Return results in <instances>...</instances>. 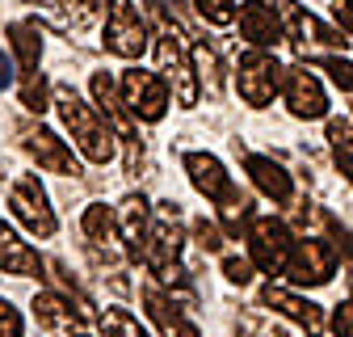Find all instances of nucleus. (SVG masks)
Listing matches in <instances>:
<instances>
[{
	"label": "nucleus",
	"instance_id": "f257e3e1",
	"mask_svg": "<svg viewBox=\"0 0 353 337\" xmlns=\"http://www.w3.org/2000/svg\"><path fill=\"white\" fill-rule=\"evenodd\" d=\"M55 110L68 126V135L76 139V148L93 160V164H110L118 156V144H114V126L101 118L97 106H88L76 89L68 84H55Z\"/></svg>",
	"mask_w": 353,
	"mask_h": 337
},
{
	"label": "nucleus",
	"instance_id": "9b49d317",
	"mask_svg": "<svg viewBox=\"0 0 353 337\" xmlns=\"http://www.w3.org/2000/svg\"><path fill=\"white\" fill-rule=\"evenodd\" d=\"M286 106L294 118H324L328 114V93L316 80V72L307 68H286V89H282Z\"/></svg>",
	"mask_w": 353,
	"mask_h": 337
},
{
	"label": "nucleus",
	"instance_id": "412c9836",
	"mask_svg": "<svg viewBox=\"0 0 353 337\" xmlns=\"http://www.w3.org/2000/svg\"><path fill=\"white\" fill-rule=\"evenodd\" d=\"M5 34H9L13 55H17V72H21V80H26V76H38V59H42V38H38V26H34V21H13Z\"/></svg>",
	"mask_w": 353,
	"mask_h": 337
},
{
	"label": "nucleus",
	"instance_id": "c9c22d12",
	"mask_svg": "<svg viewBox=\"0 0 353 337\" xmlns=\"http://www.w3.org/2000/svg\"><path fill=\"white\" fill-rule=\"evenodd\" d=\"M332 17H336L341 30L353 38V0H332Z\"/></svg>",
	"mask_w": 353,
	"mask_h": 337
},
{
	"label": "nucleus",
	"instance_id": "a211bd4d",
	"mask_svg": "<svg viewBox=\"0 0 353 337\" xmlns=\"http://www.w3.org/2000/svg\"><path fill=\"white\" fill-rule=\"evenodd\" d=\"M244 168H248V177H252V186L265 194V198H274V202H290V194H294V182H290V173L274 160V156H244Z\"/></svg>",
	"mask_w": 353,
	"mask_h": 337
},
{
	"label": "nucleus",
	"instance_id": "a878e982",
	"mask_svg": "<svg viewBox=\"0 0 353 337\" xmlns=\"http://www.w3.org/2000/svg\"><path fill=\"white\" fill-rule=\"evenodd\" d=\"M328 144L336 152V164L353 160V122L349 118H328Z\"/></svg>",
	"mask_w": 353,
	"mask_h": 337
},
{
	"label": "nucleus",
	"instance_id": "f3484780",
	"mask_svg": "<svg viewBox=\"0 0 353 337\" xmlns=\"http://www.w3.org/2000/svg\"><path fill=\"white\" fill-rule=\"evenodd\" d=\"M34 320L47 329V333H59V337H72L80 320H88L80 308H72L68 295H55V291H38L34 295Z\"/></svg>",
	"mask_w": 353,
	"mask_h": 337
},
{
	"label": "nucleus",
	"instance_id": "cd10ccee",
	"mask_svg": "<svg viewBox=\"0 0 353 337\" xmlns=\"http://www.w3.org/2000/svg\"><path fill=\"white\" fill-rule=\"evenodd\" d=\"M320 72L332 76V84L341 93H353V64L345 55H320Z\"/></svg>",
	"mask_w": 353,
	"mask_h": 337
},
{
	"label": "nucleus",
	"instance_id": "c85d7f7f",
	"mask_svg": "<svg viewBox=\"0 0 353 337\" xmlns=\"http://www.w3.org/2000/svg\"><path fill=\"white\" fill-rule=\"evenodd\" d=\"M194 5L210 26H232L236 21V0H194Z\"/></svg>",
	"mask_w": 353,
	"mask_h": 337
},
{
	"label": "nucleus",
	"instance_id": "7c9ffc66",
	"mask_svg": "<svg viewBox=\"0 0 353 337\" xmlns=\"http://www.w3.org/2000/svg\"><path fill=\"white\" fill-rule=\"evenodd\" d=\"M59 5H63V17L72 26H88L97 17V0H59Z\"/></svg>",
	"mask_w": 353,
	"mask_h": 337
},
{
	"label": "nucleus",
	"instance_id": "1a4fd4ad",
	"mask_svg": "<svg viewBox=\"0 0 353 337\" xmlns=\"http://www.w3.org/2000/svg\"><path fill=\"white\" fill-rule=\"evenodd\" d=\"M105 51L118 59H139L148 51V26L135 9V0H110L105 13Z\"/></svg>",
	"mask_w": 353,
	"mask_h": 337
},
{
	"label": "nucleus",
	"instance_id": "58836bf2",
	"mask_svg": "<svg viewBox=\"0 0 353 337\" xmlns=\"http://www.w3.org/2000/svg\"><path fill=\"white\" fill-rule=\"evenodd\" d=\"M72 337H84V333H72Z\"/></svg>",
	"mask_w": 353,
	"mask_h": 337
},
{
	"label": "nucleus",
	"instance_id": "473e14b6",
	"mask_svg": "<svg viewBox=\"0 0 353 337\" xmlns=\"http://www.w3.org/2000/svg\"><path fill=\"white\" fill-rule=\"evenodd\" d=\"M223 274L232 278V282H252V258H236V253H232V258H223Z\"/></svg>",
	"mask_w": 353,
	"mask_h": 337
},
{
	"label": "nucleus",
	"instance_id": "39448f33",
	"mask_svg": "<svg viewBox=\"0 0 353 337\" xmlns=\"http://www.w3.org/2000/svg\"><path fill=\"white\" fill-rule=\"evenodd\" d=\"M294 236L282 220L274 215H256L248 224V258L265 270V274H286V262H290V253H294Z\"/></svg>",
	"mask_w": 353,
	"mask_h": 337
},
{
	"label": "nucleus",
	"instance_id": "aec40b11",
	"mask_svg": "<svg viewBox=\"0 0 353 337\" xmlns=\"http://www.w3.org/2000/svg\"><path fill=\"white\" fill-rule=\"evenodd\" d=\"M42 266H47V262L38 258V249H30L5 220H0V270H5V274H17V278H30V274H38Z\"/></svg>",
	"mask_w": 353,
	"mask_h": 337
},
{
	"label": "nucleus",
	"instance_id": "2f4dec72",
	"mask_svg": "<svg viewBox=\"0 0 353 337\" xmlns=\"http://www.w3.org/2000/svg\"><path fill=\"white\" fill-rule=\"evenodd\" d=\"M194 240H198L206 253H219V249H223V232H219L214 224H206V220H198V224H194Z\"/></svg>",
	"mask_w": 353,
	"mask_h": 337
},
{
	"label": "nucleus",
	"instance_id": "2eb2a0df",
	"mask_svg": "<svg viewBox=\"0 0 353 337\" xmlns=\"http://www.w3.org/2000/svg\"><path fill=\"white\" fill-rule=\"evenodd\" d=\"M185 173H190L194 190L202 198H210V202H223L236 190V182H232L228 168H223V160L210 156V152H185Z\"/></svg>",
	"mask_w": 353,
	"mask_h": 337
},
{
	"label": "nucleus",
	"instance_id": "7ed1b4c3",
	"mask_svg": "<svg viewBox=\"0 0 353 337\" xmlns=\"http://www.w3.org/2000/svg\"><path fill=\"white\" fill-rule=\"evenodd\" d=\"M181 211L176 202H160L156 206V220H152V236H148V249H143V262L152 266V274L160 282H172L181 274L176 258H181Z\"/></svg>",
	"mask_w": 353,
	"mask_h": 337
},
{
	"label": "nucleus",
	"instance_id": "6ab92c4d",
	"mask_svg": "<svg viewBox=\"0 0 353 337\" xmlns=\"http://www.w3.org/2000/svg\"><path fill=\"white\" fill-rule=\"evenodd\" d=\"M143 304H148V316L156 320L160 337H198V329L190 325V316L176 308L160 287H143Z\"/></svg>",
	"mask_w": 353,
	"mask_h": 337
},
{
	"label": "nucleus",
	"instance_id": "ddd939ff",
	"mask_svg": "<svg viewBox=\"0 0 353 337\" xmlns=\"http://www.w3.org/2000/svg\"><path fill=\"white\" fill-rule=\"evenodd\" d=\"M26 152L38 160V168H47V173H59V177H80V160L72 156V148L47 131V126H34L26 131Z\"/></svg>",
	"mask_w": 353,
	"mask_h": 337
},
{
	"label": "nucleus",
	"instance_id": "f704fd0d",
	"mask_svg": "<svg viewBox=\"0 0 353 337\" xmlns=\"http://www.w3.org/2000/svg\"><path fill=\"white\" fill-rule=\"evenodd\" d=\"M332 329H336V337H353V300L336 304V312H332Z\"/></svg>",
	"mask_w": 353,
	"mask_h": 337
},
{
	"label": "nucleus",
	"instance_id": "0eeeda50",
	"mask_svg": "<svg viewBox=\"0 0 353 337\" xmlns=\"http://www.w3.org/2000/svg\"><path fill=\"white\" fill-rule=\"evenodd\" d=\"M93 102L97 110L105 114V122L114 126V135L126 144V164L130 168H139L143 164V148H139V131H135V114H126V102H122V89L105 76V72H93Z\"/></svg>",
	"mask_w": 353,
	"mask_h": 337
},
{
	"label": "nucleus",
	"instance_id": "4468645a",
	"mask_svg": "<svg viewBox=\"0 0 353 337\" xmlns=\"http://www.w3.org/2000/svg\"><path fill=\"white\" fill-rule=\"evenodd\" d=\"M261 300L270 304L274 312H282L286 320H294L307 337H320L324 333V308L320 304H312V300H299L294 291H286V287H278V282H270L261 291Z\"/></svg>",
	"mask_w": 353,
	"mask_h": 337
},
{
	"label": "nucleus",
	"instance_id": "5701e85b",
	"mask_svg": "<svg viewBox=\"0 0 353 337\" xmlns=\"http://www.w3.org/2000/svg\"><path fill=\"white\" fill-rule=\"evenodd\" d=\"M290 30L299 34V42H303V51H307V42H316V47H345V38H341V34H336L332 26H324L320 17H312V13H299Z\"/></svg>",
	"mask_w": 353,
	"mask_h": 337
},
{
	"label": "nucleus",
	"instance_id": "9d476101",
	"mask_svg": "<svg viewBox=\"0 0 353 337\" xmlns=\"http://www.w3.org/2000/svg\"><path fill=\"white\" fill-rule=\"evenodd\" d=\"M336 262H332V249L324 240H299L290 262H286V278L294 287H324L332 278Z\"/></svg>",
	"mask_w": 353,
	"mask_h": 337
},
{
	"label": "nucleus",
	"instance_id": "393cba45",
	"mask_svg": "<svg viewBox=\"0 0 353 337\" xmlns=\"http://www.w3.org/2000/svg\"><path fill=\"white\" fill-rule=\"evenodd\" d=\"M244 224H252V202H248V194H244V190H232V194L223 198V228L236 236Z\"/></svg>",
	"mask_w": 353,
	"mask_h": 337
},
{
	"label": "nucleus",
	"instance_id": "6e6552de",
	"mask_svg": "<svg viewBox=\"0 0 353 337\" xmlns=\"http://www.w3.org/2000/svg\"><path fill=\"white\" fill-rule=\"evenodd\" d=\"M9 211L17 215V224L26 228V232H34V236H55V228H59V220H55V211H51V198H47V190L38 186V177L34 173H21L13 186H9Z\"/></svg>",
	"mask_w": 353,
	"mask_h": 337
},
{
	"label": "nucleus",
	"instance_id": "e433bc0d",
	"mask_svg": "<svg viewBox=\"0 0 353 337\" xmlns=\"http://www.w3.org/2000/svg\"><path fill=\"white\" fill-rule=\"evenodd\" d=\"M5 84H13V59L0 51V89H5Z\"/></svg>",
	"mask_w": 353,
	"mask_h": 337
},
{
	"label": "nucleus",
	"instance_id": "f03ea898",
	"mask_svg": "<svg viewBox=\"0 0 353 337\" xmlns=\"http://www.w3.org/2000/svg\"><path fill=\"white\" fill-rule=\"evenodd\" d=\"M152 5V17H156V64H160V76L172 80V93H176V106H198V72H194V47H185V34L168 26L164 17V5L160 0H148Z\"/></svg>",
	"mask_w": 353,
	"mask_h": 337
},
{
	"label": "nucleus",
	"instance_id": "c756f323",
	"mask_svg": "<svg viewBox=\"0 0 353 337\" xmlns=\"http://www.w3.org/2000/svg\"><path fill=\"white\" fill-rule=\"evenodd\" d=\"M47 93H51V84L42 80V72L21 80V106L26 110H47Z\"/></svg>",
	"mask_w": 353,
	"mask_h": 337
},
{
	"label": "nucleus",
	"instance_id": "4be33fe9",
	"mask_svg": "<svg viewBox=\"0 0 353 337\" xmlns=\"http://www.w3.org/2000/svg\"><path fill=\"white\" fill-rule=\"evenodd\" d=\"M80 228H84V236L93 240L97 249H110L114 244V232H118V220H114V211L110 206H101V202H93L80 215Z\"/></svg>",
	"mask_w": 353,
	"mask_h": 337
},
{
	"label": "nucleus",
	"instance_id": "4c0bfd02",
	"mask_svg": "<svg viewBox=\"0 0 353 337\" xmlns=\"http://www.w3.org/2000/svg\"><path fill=\"white\" fill-rule=\"evenodd\" d=\"M341 173H345V177L353 182V160H345V164H341Z\"/></svg>",
	"mask_w": 353,
	"mask_h": 337
},
{
	"label": "nucleus",
	"instance_id": "f8f14e48",
	"mask_svg": "<svg viewBox=\"0 0 353 337\" xmlns=\"http://www.w3.org/2000/svg\"><path fill=\"white\" fill-rule=\"evenodd\" d=\"M240 38H248L261 51H270V47H278V42L286 38V21H282V13L270 5V0H248V5L240 9Z\"/></svg>",
	"mask_w": 353,
	"mask_h": 337
},
{
	"label": "nucleus",
	"instance_id": "dca6fc26",
	"mask_svg": "<svg viewBox=\"0 0 353 337\" xmlns=\"http://www.w3.org/2000/svg\"><path fill=\"white\" fill-rule=\"evenodd\" d=\"M118 228H122V240H126V253L130 258H143L148 249V236H152V206L143 194H126L122 206H118Z\"/></svg>",
	"mask_w": 353,
	"mask_h": 337
},
{
	"label": "nucleus",
	"instance_id": "b1692460",
	"mask_svg": "<svg viewBox=\"0 0 353 337\" xmlns=\"http://www.w3.org/2000/svg\"><path fill=\"white\" fill-rule=\"evenodd\" d=\"M194 72H198V84L219 97V89H223V76H219V55L206 47V42H194Z\"/></svg>",
	"mask_w": 353,
	"mask_h": 337
},
{
	"label": "nucleus",
	"instance_id": "bb28decb",
	"mask_svg": "<svg viewBox=\"0 0 353 337\" xmlns=\"http://www.w3.org/2000/svg\"><path fill=\"white\" fill-rule=\"evenodd\" d=\"M101 329H105V337H143V329L135 325V316L122 312V308H110L101 316Z\"/></svg>",
	"mask_w": 353,
	"mask_h": 337
},
{
	"label": "nucleus",
	"instance_id": "423d86ee",
	"mask_svg": "<svg viewBox=\"0 0 353 337\" xmlns=\"http://www.w3.org/2000/svg\"><path fill=\"white\" fill-rule=\"evenodd\" d=\"M118 89H122L126 110L135 114L139 122H160V118L168 114V80H164L160 72L126 68L122 80H118Z\"/></svg>",
	"mask_w": 353,
	"mask_h": 337
},
{
	"label": "nucleus",
	"instance_id": "20e7f679",
	"mask_svg": "<svg viewBox=\"0 0 353 337\" xmlns=\"http://www.w3.org/2000/svg\"><path fill=\"white\" fill-rule=\"evenodd\" d=\"M236 89H240V97L248 102V106H270L282 89H286V68L270 55V51H261V47H252V51H244L240 55V64H236Z\"/></svg>",
	"mask_w": 353,
	"mask_h": 337
},
{
	"label": "nucleus",
	"instance_id": "ea45409f",
	"mask_svg": "<svg viewBox=\"0 0 353 337\" xmlns=\"http://www.w3.org/2000/svg\"><path fill=\"white\" fill-rule=\"evenodd\" d=\"M143 337H148V333H143Z\"/></svg>",
	"mask_w": 353,
	"mask_h": 337
},
{
	"label": "nucleus",
	"instance_id": "72a5a7b5",
	"mask_svg": "<svg viewBox=\"0 0 353 337\" xmlns=\"http://www.w3.org/2000/svg\"><path fill=\"white\" fill-rule=\"evenodd\" d=\"M0 337H21V312L9 300H0Z\"/></svg>",
	"mask_w": 353,
	"mask_h": 337
}]
</instances>
